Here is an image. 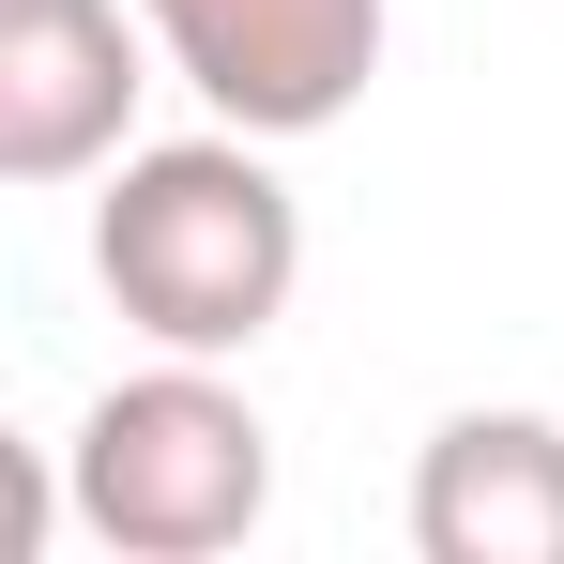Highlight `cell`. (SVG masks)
I'll use <instances>...</instances> for the list:
<instances>
[{
    "label": "cell",
    "mask_w": 564,
    "mask_h": 564,
    "mask_svg": "<svg viewBox=\"0 0 564 564\" xmlns=\"http://www.w3.org/2000/svg\"><path fill=\"white\" fill-rule=\"evenodd\" d=\"M93 275L153 351H260L305 290V214L245 122L169 138V153H122V184L93 214Z\"/></svg>",
    "instance_id": "obj_1"
},
{
    "label": "cell",
    "mask_w": 564,
    "mask_h": 564,
    "mask_svg": "<svg viewBox=\"0 0 564 564\" xmlns=\"http://www.w3.org/2000/svg\"><path fill=\"white\" fill-rule=\"evenodd\" d=\"M62 503L122 564H214V550H245L260 503H275V427L214 381V351H169L153 381H107L77 412Z\"/></svg>",
    "instance_id": "obj_2"
},
{
    "label": "cell",
    "mask_w": 564,
    "mask_h": 564,
    "mask_svg": "<svg viewBox=\"0 0 564 564\" xmlns=\"http://www.w3.org/2000/svg\"><path fill=\"white\" fill-rule=\"evenodd\" d=\"M169 77L245 138H321L381 77V0H138Z\"/></svg>",
    "instance_id": "obj_3"
},
{
    "label": "cell",
    "mask_w": 564,
    "mask_h": 564,
    "mask_svg": "<svg viewBox=\"0 0 564 564\" xmlns=\"http://www.w3.org/2000/svg\"><path fill=\"white\" fill-rule=\"evenodd\" d=\"M138 31L153 15L122 0H0V184H77L122 153V122L153 93Z\"/></svg>",
    "instance_id": "obj_4"
},
{
    "label": "cell",
    "mask_w": 564,
    "mask_h": 564,
    "mask_svg": "<svg viewBox=\"0 0 564 564\" xmlns=\"http://www.w3.org/2000/svg\"><path fill=\"white\" fill-rule=\"evenodd\" d=\"M427 564H564V427L550 412H443L412 458Z\"/></svg>",
    "instance_id": "obj_5"
}]
</instances>
